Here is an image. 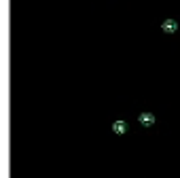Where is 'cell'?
I'll use <instances>...</instances> for the list:
<instances>
[{"mask_svg": "<svg viewBox=\"0 0 180 178\" xmlns=\"http://www.w3.org/2000/svg\"><path fill=\"white\" fill-rule=\"evenodd\" d=\"M161 28H163V32H170V34H172V32L178 30V24H176L174 19H165V21L161 24Z\"/></svg>", "mask_w": 180, "mask_h": 178, "instance_id": "1", "label": "cell"}, {"mask_svg": "<svg viewBox=\"0 0 180 178\" xmlns=\"http://www.w3.org/2000/svg\"><path fill=\"white\" fill-rule=\"evenodd\" d=\"M112 132H114V134H119V136H121V134H125V132H127V123H125V121H117V123H112Z\"/></svg>", "mask_w": 180, "mask_h": 178, "instance_id": "2", "label": "cell"}, {"mask_svg": "<svg viewBox=\"0 0 180 178\" xmlns=\"http://www.w3.org/2000/svg\"><path fill=\"white\" fill-rule=\"evenodd\" d=\"M140 123H142V125H152V123H155V117L150 115V112H142V115H140Z\"/></svg>", "mask_w": 180, "mask_h": 178, "instance_id": "3", "label": "cell"}]
</instances>
